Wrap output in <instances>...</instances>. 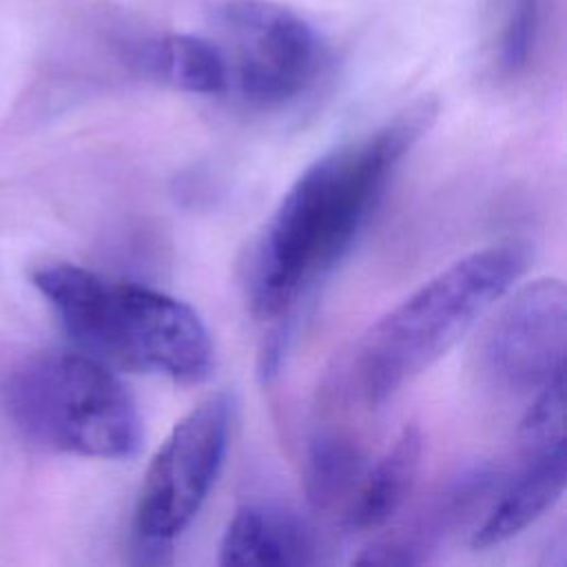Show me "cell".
<instances>
[{
	"instance_id": "obj_1",
	"label": "cell",
	"mask_w": 567,
	"mask_h": 567,
	"mask_svg": "<svg viewBox=\"0 0 567 567\" xmlns=\"http://www.w3.org/2000/svg\"><path fill=\"white\" fill-rule=\"evenodd\" d=\"M434 113L432 102H419L299 173L250 252L248 297L257 317H284L341 259Z\"/></svg>"
},
{
	"instance_id": "obj_2",
	"label": "cell",
	"mask_w": 567,
	"mask_h": 567,
	"mask_svg": "<svg viewBox=\"0 0 567 567\" xmlns=\"http://www.w3.org/2000/svg\"><path fill=\"white\" fill-rule=\"evenodd\" d=\"M33 284L80 350L109 368L179 383H199L213 370L210 332L182 299L64 261L40 266Z\"/></svg>"
},
{
	"instance_id": "obj_3",
	"label": "cell",
	"mask_w": 567,
	"mask_h": 567,
	"mask_svg": "<svg viewBox=\"0 0 567 567\" xmlns=\"http://www.w3.org/2000/svg\"><path fill=\"white\" fill-rule=\"evenodd\" d=\"M529 250L503 241L474 250L421 284L357 341L350 379L379 405L441 359L525 272Z\"/></svg>"
},
{
	"instance_id": "obj_4",
	"label": "cell",
	"mask_w": 567,
	"mask_h": 567,
	"mask_svg": "<svg viewBox=\"0 0 567 567\" xmlns=\"http://www.w3.org/2000/svg\"><path fill=\"white\" fill-rule=\"evenodd\" d=\"M4 401L31 441L58 452L131 458L144 441L128 388L84 352H51L22 363L7 381Z\"/></svg>"
},
{
	"instance_id": "obj_5",
	"label": "cell",
	"mask_w": 567,
	"mask_h": 567,
	"mask_svg": "<svg viewBox=\"0 0 567 567\" xmlns=\"http://www.w3.org/2000/svg\"><path fill=\"white\" fill-rule=\"evenodd\" d=\"M235 403L210 394L184 414L153 454L135 507L137 545L171 547L204 505L224 463Z\"/></svg>"
},
{
	"instance_id": "obj_6",
	"label": "cell",
	"mask_w": 567,
	"mask_h": 567,
	"mask_svg": "<svg viewBox=\"0 0 567 567\" xmlns=\"http://www.w3.org/2000/svg\"><path fill=\"white\" fill-rule=\"evenodd\" d=\"M219 24L235 51L237 86L250 104H284L315 80L321 42L295 11L270 0H228Z\"/></svg>"
},
{
	"instance_id": "obj_7",
	"label": "cell",
	"mask_w": 567,
	"mask_h": 567,
	"mask_svg": "<svg viewBox=\"0 0 567 567\" xmlns=\"http://www.w3.org/2000/svg\"><path fill=\"white\" fill-rule=\"evenodd\" d=\"M567 292L543 277L518 288L496 312L481 339V365L512 392H529L565 370Z\"/></svg>"
},
{
	"instance_id": "obj_8",
	"label": "cell",
	"mask_w": 567,
	"mask_h": 567,
	"mask_svg": "<svg viewBox=\"0 0 567 567\" xmlns=\"http://www.w3.org/2000/svg\"><path fill=\"white\" fill-rule=\"evenodd\" d=\"M317 560L310 527L275 505H241L219 543V565H308Z\"/></svg>"
},
{
	"instance_id": "obj_9",
	"label": "cell",
	"mask_w": 567,
	"mask_h": 567,
	"mask_svg": "<svg viewBox=\"0 0 567 567\" xmlns=\"http://www.w3.org/2000/svg\"><path fill=\"white\" fill-rule=\"evenodd\" d=\"M567 481V447L558 441L549 447L532 452L525 467L476 527L472 536L474 549H489L518 536L538 520L563 494Z\"/></svg>"
},
{
	"instance_id": "obj_10",
	"label": "cell",
	"mask_w": 567,
	"mask_h": 567,
	"mask_svg": "<svg viewBox=\"0 0 567 567\" xmlns=\"http://www.w3.org/2000/svg\"><path fill=\"white\" fill-rule=\"evenodd\" d=\"M421 430L405 425L377 463L359 478L343 507V523L365 532L385 525L408 501L421 467Z\"/></svg>"
},
{
	"instance_id": "obj_11",
	"label": "cell",
	"mask_w": 567,
	"mask_h": 567,
	"mask_svg": "<svg viewBox=\"0 0 567 567\" xmlns=\"http://www.w3.org/2000/svg\"><path fill=\"white\" fill-rule=\"evenodd\" d=\"M128 55L146 75L188 93L215 95L230 80L224 51L199 35L164 33L140 38L128 44Z\"/></svg>"
},
{
	"instance_id": "obj_12",
	"label": "cell",
	"mask_w": 567,
	"mask_h": 567,
	"mask_svg": "<svg viewBox=\"0 0 567 567\" xmlns=\"http://www.w3.org/2000/svg\"><path fill=\"white\" fill-rule=\"evenodd\" d=\"M303 474L306 496L315 509L346 505L363 474L361 450L346 434L321 432L310 443Z\"/></svg>"
},
{
	"instance_id": "obj_13",
	"label": "cell",
	"mask_w": 567,
	"mask_h": 567,
	"mask_svg": "<svg viewBox=\"0 0 567 567\" xmlns=\"http://www.w3.org/2000/svg\"><path fill=\"white\" fill-rule=\"evenodd\" d=\"M543 0H507L501 35L498 64L505 73H518L527 66L538 40Z\"/></svg>"
},
{
	"instance_id": "obj_14",
	"label": "cell",
	"mask_w": 567,
	"mask_h": 567,
	"mask_svg": "<svg viewBox=\"0 0 567 567\" xmlns=\"http://www.w3.org/2000/svg\"><path fill=\"white\" fill-rule=\"evenodd\" d=\"M527 454L565 441V370L536 390V399L520 423Z\"/></svg>"
}]
</instances>
